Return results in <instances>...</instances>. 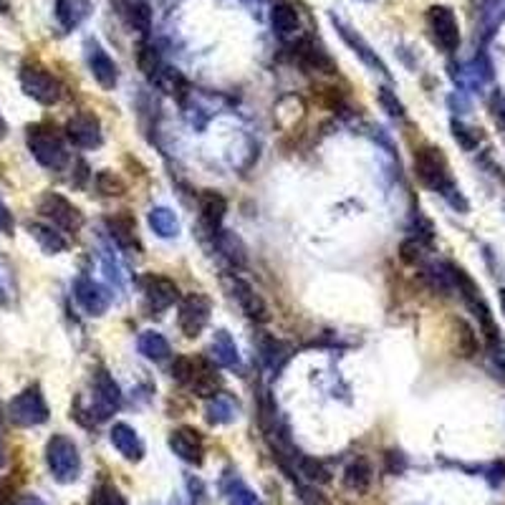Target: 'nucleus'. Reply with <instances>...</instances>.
<instances>
[{
    "label": "nucleus",
    "mask_w": 505,
    "mask_h": 505,
    "mask_svg": "<svg viewBox=\"0 0 505 505\" xmlns=\"http://www.w3.org/2000/svg\"><path fill=\"white\" fill-rule=\"evenodd\" d=\"M74 298H76V303H79L81 308L89 316H104L106 314V308H109V303H112L109 291H106L101 283L86 278V276H81V278H76V283H74Z\"/></svg>",
    "instance_id": "ddd939ff"
},
{
    "label": "nucleus",
    "mask_w": 505,
    "mask_h": 505,
    "mask_svg": "<svg viewBox=\"0 0 505 505\" xmlns=\"http://www.w3.org/2000/svg\"><path fill=\"white\" fill-rule=\"evenodd\" d=\"M210 359L217 364V367H225V369H237L240 367V354H237V347L233 337L227 331H215L213 344H210Z\"/></svg>",
    "instance_id": "4be33fe9"
},
{
    "label": "nucleus",
    "mask_w": 505,
    "mask_h": 505,
    "mask_svg": "<svg viewBox=\"0 0 505 505\" xmlns=\"http://www.w3.org/2000/svg\"><path fill=\"white\" fill-rule=\"evenodd\" d=\"M0 505H3V495H0Z\"/></svg>",
    "instance_id": "09e8293b"
},
{
    "label": "nucleus",
    "mask_w": 505,
    "mask_h": 505,
    "mask_svg": "<svg viewBox=\"0 0 505 505\" xmlns=\"http://www.w3.org/2000/svg\"><path fill=\"white\" fill-rule=\"evenodd\" d=\"M54 11H56L58 25L64 31H76L81 23L89 21L94 5H91V0H56Z\"/></svg>",
    "instance_id": "a211bd4d"
},
{
    "label": "nucleus",
    "mask_w": 505,
    "mask_h": 505,
    "mask_svg": "<svg viewBox=\"0 0 505 505\" xmlns=\"http://www.w3.org/2000/svg\"><path fill=\"white\" fill-rule=\"evenodd\" d=\"M146 223L159 237H177L180 236V220L169 207H152L146 215Z\"/></svg>",
    "instance_id": "cd10ccee"
},
{
    "label": "nucleus",
    "mask_w": 505,
    "mask_h": 505,
    "mask_svg": "<svg viewBox=\"0 0 505 505\" xmlns=\"http://www.w3.org/2000/svg\"><path fill=\"white\" fill-rule=\"evenodd\" d=\"M8 419L15 427H38L48 419V404L44 399L41 387H25L8 402Z\"/></svg>",
    "instance_id": "39448f33"
},
{
    "label": "nucleus",
    "mask_w": 505,
    "mask_h": 505,
    "mask_svg": "<svg viewBox=\"0 0 505 505\" xmlns=\"http://www.w3.org/2000/svg\"><path fill=\"white\" fill-rule=\"evenodd\" d=\"M5 135H8V124H5L3 114H0V139H5Z\"/></svg>",
    "instance_id": "a18cd8bd"
},
{
    "label": "nucleus",
    "mask_w": 505,
    "mask_h": 505,
    "mask_svg": "<svg viewBox=\"0 0 505 505\" xmlns=\"http://www.w3.org/2000/svg\"><path fill=\"white\" fill-rule=\"evenodd\" d=\"M225 213H227V202L220 192H213V190H205L200 192V215H202V223L207 225L213 233L220 230V225L225 220Z\"/></svg>",
    "instance_id": "b1692460"
},
{
    "label": "nucleus",
    "mask_w": 505,
    "mask_h": 505,
    "mask_svg": "<svg viewBox=\"0 0 505 505\" xmlns=\"http://www.w3.org/2000/svg\"><path fill=\"white\" fill-rule=\"evenodd\" d=\"M109 439H112L114 449L122 455L124 460L129 462H139L145 458V442L136 435V429L126 422H116L109 432Z\"/></svg>",
    "instance_id": "f3484780"
},
{
    "label": "nucleus",
    "mask_w": 505,
    "mask_h": 505,
    "mask_svg": "<svg viewBox=\"0 0 505 505\" xmlns=\"http://www.w3.org/2000/svg\"><path fill=\"white\" fill-rule=\"evenodd\" d=\"M18 79H21L23 91H25L31 99L38 101V104L51 106V104H56V101L61 99V84H58V79L48 68L35 64V61L23 64Z\"/></svg>",
    "instance_id": "423d86ee"
},
{
    "label": "nucleus",
    "mask_w": 505,
    "mask_h": 505,
    "mask_svg": "<svg viewBox=\"0 0 505 505\" xmlns=\"http://www.w3.org/2000/svg\"><path fill=\"white\" fill-rule=\"evenodd\" d=\"M136 347H139V354H145L149 361H165L172 354L169 341L159 331H142Z\"/></svg>",
    "instance_id": "c85d7f7f"
},
{
    "label": "nucleus",
    "mask_w": 505,
    "mask_h": 505,
    "mask_svg": "<svg viewBox=\"0 0 505 505\" xmlns=\"http://www.w3.org/2000/svg\"><path fill=\"white\" fill-rule=\"evenodd\" d=\"M28 233L34 237L35 243L41 246L44 253L48 256H56V253H64L68 247V240L61 233H58L54 225H44V223H28Z\"/></svg>",
    "instance_id": "a878e982"
},
{
    "label": "nucleus",
    "mask_w": 505,
    "mask_h": 505,
    "mask_svg": "<svg viewBox=\"0 0 505 505\" xmlns=\"http://www.w3.org/2000/svg\"><path fill=\"white\" fill-rule=\"evenodd\" d=\"M89 505H129L122 490L112 483H101L94 493H91Z\"/></svg>",
    "instance_id": "c9c22d12"
},
{
    "label": "nucleus",
    "mask_w": 505,
    "mask_h": 505,
    "mask_svg": "<svg viewBox=\"0 0 505 505\" xmlns=\"http://www.w3.org/2000/svg\"><path fill=\"white\" fill-rule=\"evenodd\" d=\"M192 371H195V361L187 359V357H177L172 364V377L180 384H190Z\"/></svg>",
    "instance_id": "4c0bfd02"
},
{
    "label": "nucleus",
    "mask_w": 505,
    "mask_h": 505,
    "mask_svg": "<svg viewBox=\"0 0 505 505\" xmlns=\"http://www.w3.org/2000/svg\"><path fill=\"white\" fill-rule=\"evenodd\" d=\"M136 64H139V68L145 71L149 79H155V74L162 68L157 56V48H155V45H149L146 41H142V44L136 45Z\"/></svg>",
    "instance_id": "f704fd0d"
},
{
    "label": "nucleus",
    "mask_w": 505,
    "mask_h": 505,
    "mask_svg": "<svg viewBox=\"0 0 505 505\" xmlns=\"http://www.w3.org/2000/svg\"><path fill=\"white\" fill-rule=\"evenodd\" d=\"M298 498H301L303 505H328V500H326L324 495L318 493V490H314V488H306V485H298Z\"/></svg>",
    "instance_id": "a19ab883"
},
{
    "label": "nucleus",
    "mask_w": 505,
    "mask_h": 505,
    "mask_svg": "<svg viewBox=\"0 0 505 505\" xmlns=\"http://www.w3.org/2000/svg\"><path fill=\"white\" fill-rule=\"evenodd\" d=\"M0 13H8V0H0Z\"/></svg>",
    "instance_id": "49530a36"
},
{
    "label": "nucleus",
    "mask_w": 505,
    "mask_h": 505,
    "mask_svg": "<svg viewBox=\"0 0 505 505\" xmlns=\"http://www.w3.org/2000/svg\"><path fill=\"white\" fill-rule=\"evenodd\" d=\"M379 101H382V106L392 114V116H404V106L389 89H379Z\"/></svg>",
    "instance_id": "ea45409f"
},
{
    "label": "nucleus",
    "mask_w": 505,
    "mask_h": 505,
    "mask_svg": "<svg viewBox=\"0 0 505 505\" xmlns=\"http://www.w3.org/2000/svg\"><path fill=\"white\" fill-rule=\"evenodd\" d=\"M210 314H213V301H210L205 293H190V296H185L180 303V314H177L182 334L187 338L200 337L202 331H205V326H207V321H210Z\"/></svg>",
    "instance_id": "6e6552de"
},
{
    "label": "nucleus",
    "mask_w": 505,
    "mask_h": 505,
    "mask_svg": "<svg viewBox=\"0 0 505 505\" xmlns=\"http://www.w3.org/2000/svg\"><path fill=\"white\" fill-rule=\"evenodd\" d=\"M86 64L91 68V76L96 79L101 89L112 91L119 81V68L114 64V58L104 51V45L96 38L86 41Z\"/></svg>",
    "instance_id": "f8f14e48"
},
{
    "label": "nucleus",
    "mask_w": 505,
    "mask_h": 505,
    "mask_svg": "<svg viewBox=\"0 0 505 505\" xmlns=\"http://www.w3.org/2000/svg\"><path fill=\"white\" fill-rule=\"evenodd\" d=\"M38 213L44 215L54 227H61L66 233H76L84 225V215H81L79 207L58 192H45L38 202Z\"/></svg>",
    "instance_id": "0eeeda50"
},
{
    "label": "nucleus",
    "mask_w": 505,
    "mask_h": 505,
    "mask_svg": "<svg viewBox=\"0 0 505 505\" xmlns=\"http://www.w3.org/2000/svg\"><path fill=\"white\" fill-rule=\"evenodd\" d=\"M66 139L79 149H96L104 142L99 119L91 112L74 114L66 122Z\"/></svg>",
    "instance_id": "9b49d317"
},
{
    "label": "nucleus",
    "mask_w": 505,
    "mask_h": 505,
    "mask_svg": "<svg viewBox=\"0 0 505 505\" xmlns=\"http://www.w3.org/2000/svg\"><path fill=\"white\" fill-rule=\"evenodd\" d=\"M215 246H217V250H220L233 266H246V246H243V240H240L236 233H230V230H217V233H215Z\"/></svg>",
    "instance_id": "c756f323"
},
{
    "label": "nucleus",
    "mask_w": 505,
    "mask_h": 505,
    "mask_svg": "<svg viewBox=\"0 0 505 505\" xmlns=\"http://www.w3.org/2000/svg\"><path fill=\"white\" fill-rule=\"evenodd\" d=\"M169 449L182 462H190V465H202V460H205V442H202V435L195 427H177L169 435Z\"/></svg>",
    "instance_id": "4468645a"
},
{
    "label": "nucleus",
    "mask_w": 505,
    "mask_h": 505,
    "mask_svg": "<svg viewBox=\"0 0 505 505\" xmlns=\"http://www.w3.org/2000/svg\"><path fill=\"white\" fill-rule=\"evenodd\" d=\"M142 293H145V301L152 311H167L169 306L180 301L177 283L167 276H157V273H146L142 278Z\"/></svg>",
    "instance_id": "9d476101"
},
{
    "label": "nucleus",
    "mask_w": 505,
    "mask_h": 505,
    "mask_svg": "<svg viewBox=\"0 0 505 505\" xmlns=\"http://www.w3.org/2000/svg\"><path fill=\"white\" fill-rule=\"evenodd\" d=\"M230 291H233L236 301L240 303V308H243V314H246L250 321H256V324L270 321L268 306L263 303V298H260L258 293L253 291L250 283H246L243 278H233V281H230Z\"/></svg>",
    "instance_id": "2eb2a0df"
},
{
    "label": "nucleus",
    "mask_w": 505,
    "mask_h": 505,
    "mask_svg": "<svg viewBox=\"0 0 505 505\" xmlns=\"http://www.w3.org/2000/svg\"><path fill=\"white\" fill-rule=\"evenodd\" d=\"M220 488H223V495L225 500H227V505H263L260 503L258 493H256L243 478H237L236 472L225 475Z\"/></svg>",
    "instance_id": "393cba45"
},
{
    "label": "nucleus",
    "mask_w": 505,
    "mask_h": 505,
    "mask_svg": "<svg viewBox=\"0 0 505 505\" xmlns=\"http://www.w3.org/2000/svg\"><path fill=\"white\" fill-rule=\"evenodd\" d=\"M296 56L301 61V66H306L308 71H321V74H334V71H337V64L331 61V56H328L326 51H321L311 38L298 41V45H296Z\"/></svg>",
    "instance_id": "aec40b11"
},
{
    "label": "nucleus",
    "mask_w": 505,
    "mask_h": 505,
    "mask_svg": "<svg viewBox=\"0 0 505 505\" xmlns=\"http://www.w3.org/2000/svg\"><path fill=\"white\" fill-rule=\"evenodd\" d=\"M96 190H99L104 197H122L124 192H126V182H124L116 172L104 169V172L96 175Z\"/></svg>",
    "instance_id": "72a5a7b5"
},
{
    "label": "nucleus",
    "mask_w": 505,
    "mask_h": 505,
    "mask_svg": "<svg viewBox=\"0 0 505 505\" xmlns=\"http://www.w3.org/2000/svg\"><path fill=\"white\" fill-rule=\"evenodd\" d=\"M500 308H503L505 314V288H500Z\"/></svg>",
    "instance_id": "de8ad7c7"
},
{
    "label": "nucleus",
    "mask_w": 505,
    "mask_h": 505,
    "mask_svg": "<svg viewBox=\"0 0 505 505\" xmlns=\"http://www.w3.org/2000/svg\"><path fill=\"white\" fill-rule=\"evenodd\" d=\"M427 23H429V31H432V38L435 44L442 48V51H458L460 45V25H458V18L455 13L448 5H432L427 11Z\"/></svg>",
    "instance_id": "1a4fd4ad"
},
{
    "label": "nucleus",
    "mask_w": 505,
    "mask_h": 505,
    "mask_svg": "<svg viewBox=\"0 0 505 505\" xmlns=\"http://www.w3.org/2000/svg\"><path fill=\"white\" fill-rule=\"evenodd\" d=\"M331 23H334V28L338 31V35H341V38L347 41L348 48H351V51H354V54H357V56H359L361 61L367 64V66L374 68V71H379V74H384V76L389 74V71H387V66H384L382 58L377 56V51H371V45L367 44V41H364V38H361V35L354 31V28H348L347 23L338 21L337 15H331Z\"/></svg>",
    "instance_id": "dca6fc26"
},
{
    "label": "nucleus",
    "mask_w": 505,
    "mask_h": 505,
    "mask_svg": "<svg viewBox=\"0 0 505 505\" xmlns=\"http://www.w3.org/2000/svg\"><path fill=\"white\" fill-rule=\"evenodd\" d=\"M301 472L306 478H311V480H318V483H326V480H328V472H326L318 462L311 460V458H301Z\"/></svg>",
    "instance_id": "58836bf2"
},
{
    "label": "nucleus",
    "mask_w": 505,
    "mask_h": 505,
    "mask_svg": "<svg viewBox=\"0 0 505 505\" xmlns=\"http://www.w3.org/2000/svg\"><path fill=\"white\" fill-rule=\"evenodd\" d=\"M399 253H402L404 263H417L419 260V243L417 240H404Z\"/></svg>",
    "instance_id": "79ce46f5"
},
{
    "label": "nucleus",
    "mask_w": 505,
    "mask_h": 505,
    "mask_svg": "<svg viewBox=\"0 0 505 505\" xmlns=\"http://www.w3.org/2000/svg\"><path fill=\"white\" fill-rule=\"evenodd\" d=\"M240 412V404L237 399H233L230 394L225 392H217L210 399L207 404V419L213 422V425H227V422H233Z\"/></svg>",
    "instance_id": "bb28decb"
},
{
    "label": "nucleus",
    "mask_w": 505,
    "mask_h": 505,
    "mask_svg": "<svg viewBox=\"0 0 505 505\" xmlns=\"http://www.w3.org/2000/svg\"><path fill=\"white\" fill-rule=\"evenodd\" d=\"M458 341H460V348H462V357H472L475 354V348H478V341H475V334H472V328L465 321H458Z\"/></svg>",
    "instance_id": "e433bc0d"
},
{
    "label": "nucleus",
    "mask_w": 505,
    "mask_h": 505,
    "mask_svg": "<svg viewBox=\"0 0 505 505\" xmlns=\"http://www.w3.org/2000/svg\"><path fill=\"white\" fill-rule=\"evenodd\" d=\"M106 227H109V236L114 237L116 246H136V220L129 210H119V213L109 215L106 217Z\"/></svg>",
    "instance_id": "412c9836"
},
{
    "label": "nucleus",
    "mask_w": 505,
    "mask_h": 505,
    "mask_svg": "<svg viewBox=\"0 0 505 505\" xmlns=\"http://www.w3.org/2000/svg\"><path fill=\"white\" fill-rule=\"evenodd\" d=\"M122 407V389L106 369H96L91 379V402L86 412L94 422H104Z\"/></svg>",
    "instance_id": "20e7f679"
},
{
    "label": "nucleus",
    "mask_w": 505,
    "mask_h": 505,
    "mask_svg": "<svg viewBox=\"0 0 505 505\" xmlns=\"http://www.w3.org/2000/svg\"><path fill=\"white\" fill-rule=\"evenodd\" d=\"M220 374L215 371V367L210 361H195V371H192L190 387L192 392L202 397V399H213L215 394L220 392Z\"/></svg>",
    "instance_id": "6ab92c4d"
},
{
    "label": "nucleus",
    "mask_w": 505,
    "mask_h": 505,
    "mask_svg": "<svg viewBox=\"0 0 505 505\" xmlns=\"http://www.w3.org/2000/svg\"><path fill=\"white\" fill-rule=\"evenodd\" d=\"M13 505H45V503L38 498V495H21V498H18Z\"/></svg>",
    "instance_id": "c03bdc74"
},
{
    "label": "nucleus",
    "mask_w": 505,
    "mask_h": 505,
    "mask_svg": "<svg viewBox=\"0 0 505 505\" xmlns=\"http://www.w3.org/2000/svg\"><path fill=\"white\" fill-rule=\"evenodd\" d=\"M13 227H15L13 213L3 205V200H0V233H3V236H13Z\"/></svg>",
    "instance_id": "37998d69"
},
{
    "label": "nucleus",
    "mask_w": 505,
    "mask_h": 505,
    "mask_svg": "<svg viewBox=\"0 0 505 505\" xmlns=\"http://www.w3.org/2000/svg\"><path fill=\"white\" fill-rule=\"evenodd\" d=\"M45 465L58 483H76L81 475V455L76 442L66 435H54L45 445Z\"/></svg>",
    "instance_id": "f03ea898"
},
{
    "label": "nucleus",
    "mask_w": 505,
    "mask_h": 505,
    "mask_svg": "<svg viewBox=\"0 0 505 505\" xmlns=\"http://www.w3.org/2000/svg\"><path fill=\"white\" fill-rule=\"evenodd\" d=\"M415 172L417 177L422 180V185H427L429 190L442 192V195L455 192L452 180H449L448 159H445L442 149H438V146H419L417 149Z\"/></svg>",
    "instance_id": "7ed1b4c3"
},
{
    "label": "nucleus",
    "mask_w": 505,
    "mask_h": 505,
    "mask_svg": "<svg viewBox=\"0 0 505 505\" xmlns=\"http://www.w3.org/2000/svg\"><path fill=\"white\" fill-rule=\"evenodd\" d=\"M155 84H157L159 89L165 91V94H169V96H177V99H182L185 96V91H187V81H185V76H182L177 68H167L162 66L155 74Z\"/></svg>",
    "instance_id": "2f4dec72"
},
{
    "label": "nucleus",
    "mask_w": 505,
    "mask_h": 505,
    "mask_svg": "<svg viewBox=\"0 0 505 505\" xmlns=\"http://www.w3.org/2000/svg\"><path fill=\"white\" fill-rule=\"evenodd\" d=\"M25 142H28V149H31V155H34L41 167L58 172V169H64L68 165L66 142H64V136H61L56 126H51V124H31L25 129Z\"/></svg>",
    "instance_id": "f257e3e1"
},
{
    "label": "nucleus",
    "mask_w": 505,
    "mask_h": 505,
    "mask_svg": "<svg viewBox=\"0 0 505 505\" xmlns=\"http://www.w3.org/2000/svg\"><path fill=\"white\" fill-rule=\"evenodd\" d=\"M270 25H273V31H276L278 38L291 41V38H296V34H298L301 21H298V13H296L293 5L278 3V5H273V11H270Z\"/></svg>",
    "instance_id": "5701e85b"
},
{
    "label": "nucleus",
    "mask_w": 505,
    "mask_h": 505,
    "mask_svg": "<svg viewBox=\"0 0 505 505\" xmlns=\"http://www.w3.org/2000/svg\"><path fill=\"white\" fill-rule=\"evenodd\" d=\"M126 18L129 23L135 25L139 34H149V28H152V11H149V5H146L145 0H129L126 5Z\"/></svg>",
    "instance_id": "473e14b6"
},
{
    "label": "nucleus",
    "mask_w": 505,
    "mask_h": 505,
    "mask_svg": "<svg viewBox=\"0 0 505 505\" xmlns=\"http://www.w3.org/2000/svg\"><path fill=\"white\" fill-rule=\"evenodd\" d=\"M344 485H347L348 490H354V493H364V490L371 485L369 462L364 460V458L351 462L347 470H344Z\"/></svg>",
    "instance_id": "7c9ffc66"
}]
</instances>
